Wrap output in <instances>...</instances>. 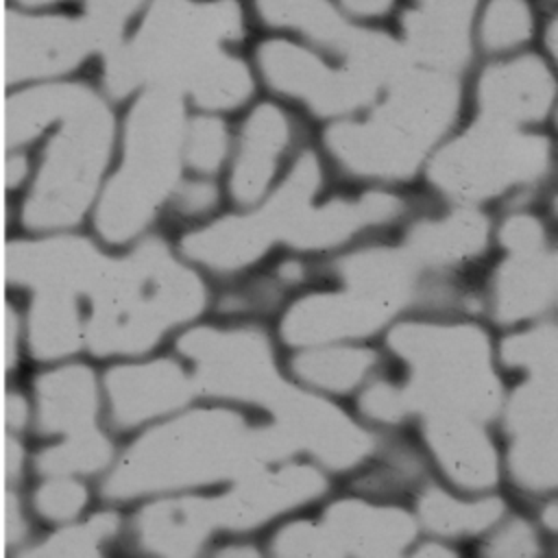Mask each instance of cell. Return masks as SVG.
<instances>
[{
    "mask_svg": "<svg viewBox=\"0 0 558 558\" xmlns=\"http://www.w3.org/2000/svg\"><path fill=\"white\" fill-rule=\"evenodd\" d=\"M120 107L92 74L28 83L4 92L2 146L28 148L33 172L7 198L9 233L85 229L113 163Z\"/></svg>",
    "mask_w": 558,
    "mask_h": 558,
    "instance_id": "1",
    "label": "cell"
},
{
    "mask_svg": "<svg viewBox=\"0 0 558 558\" xmlns=\"http://www.w3.org/2000/svg\"><path fill=\"white\" fill-rule=\"evenodd\" d=\"M244 26L238 0H148L92 76L118 107L142 89H161L190 109L231 113L255 87L251 65L233 50Z\"/></svg>",
    "mask_w": 558,
    "mask_h": 558,
    "instance_id": "2",
    "label": "cell"
},
{
    "mask_svg": "<svg viewBox=\"0 0 558 558\" xmlns=\"http://www.w3.org/2000/svg\"><path fill=\"white\" fill-rule=\"evenodd\" d=\"M211 305L205 275L153 231L126 246H105L83 294V355L96 364L170 347Z\"/></svg>",
    "mask_w": 558,
    "mask_h": 558,
    "instance_id": "3",
    "label": "cell"
},
{
    "mask_svg": "<svg viewBox=\"0 0 558 558\" xmlns=\"http://www.w3.org/2000/svg\"><path fill=\"white\" fill-rule=\"evenodd\" d=\"M270 445V436L251 432L229 405L194 401L122 438L113 462L96 480V497L126 510L163 495L211 490L253 473Z\"/></svg>",
    "mask_w": 558,
    "mask_h": 558,
    "instance_id": "4",
    "label": "cell"
},
{
    "mask_svg": "<svg viewBox=\"0 0 558 558\" xmlns=\"http://www.w3.org/2000/svg\"><path fill=\"white\" fill-rule=\"evenodd\" d=\"M190 107L142 89L120 105L118 144L87 229L111 248L161 231L166 207L187 174L183 135Z\"/></svg>",
    "mask_w": 558,
    "mask_h": 558,
    "instance_id": "5",
    "label": "cell"
},
{
    "mask_svg": "<svg viewBox=\"0 0 558 558\" xmlns=\"http://www.w3.org/2000/svg\"><path fill=\"white\" fill-rule=\"evenodd\" d=\"M31 477L81 475L96 482L113 462L120 438L105 418L100 364L72 357L31 366Z\"/></svg>",
    "mask_w": 558,
    "mask_h": 558,
    "instance_id": "6",
    "label": "cell"
},
{
    "mask_svg": "<svg viewBox=\"0 0 558 558\" xmlns=\"http://www.w3.org/2000/svg\"><path fill=\"white\" fill-rule=\"evenodd\" d=\"M458 100L451 72L410 63L392 76L388 100L368 120L333 126L327 144L355 172L405 174L445 133Z\"/></svg>",
    "mask_w": 558,
    "mask_h": 558,
    "instance_id": "7",
    "label": "cell"
},
{
    "mask_svg": "<svg viewBox=\"0 0 558 558\" xmlns=\"http://www.w3.org/2000/svg\"><path fill=\"white\" fill-rule=\"evenodd\" d=\"M105 52V39L76 9L0 7V65L7 89L92 74Z\"/></svg>",
    "mask_w": 558,
    "mask_h": 558,
    "instance_id": "8",
    "label": "cell"
},
{
    "mask_svg": "<svg viewBox=\"0 0 558 558\" xmlns=\"http://www.w3.org/2000/svg\"><path fill=\"white\" fill-rule=\"evenodd\" d=\"M170 349L185 364L198 401H259L272 392V366L264 340L248 329L201 318L177 333Z\"/></svg>",
    "mask_w": 558,
    "mask_h": 558,
    "instance_id": "9",
    "label": "cell"
},
{
    "mask_svg": "<svg viewBox=\"0 0 558 558\" xmlns=\"http://www.w3.org/2000/svg\"><path fill=\"white\" fill-rule=\"evenodd\" d=\"M109 429L122 440L198 401L192 377L170 349L100 364Z\"/></svg>",
    "mask_w": 558,
    "mask_h": 558,
    "instance_id": "10",
    "label": "cell"
},
{
    "mask_svg": "<svg viewBox=\"0 0 558 558\" xmlns=\"http://www.w3.org/2000/svg\"><path fill=\"white\" fill-rule=\"evenodd\" d=\"M547 159L549 146L545 140L523 135L510 124L482 120V124L442 148L432 174L442 187L486 194L538 174Z\"/></svg>",
    "mask_w": 558,
    "mask_h": 558,
    "instance_id": "11",
    "label": "cell"
},
{
    "mask_svg": "<svg viewBox=\"0 0 558 558\" xmlns=\"http://www.w3.org/2000/svg\"><path fill=\"white\" fill-rule=\"evenodd\" d=\"M255 65L272 89L307 102L318 113L355 109L371 100L381 85L349 61L342 68H329L318 54L277 37L255 48Z\"/></svg>",
    "mask_w": 558,
    "mask_h": 558,
    "instance_id": "12",
    "label": "cell"
},
{
    "mask_svg": "<svg viewBox=\"0 0 558 558\" xmlns=\"http://www.w3.org/2000/svg\"><path fill=\"white\" fill-rule=\"evenodd\" d=\"M288 142V116L277 105H255L231 135V150L222 170L225 196L238 205L255 203L266 192Z\"/></svg>",
    "mask_w": 558,
    "mask_h": 558,
    "instance_id": "13",
    "label": "cell"
},
{
    "mask_svg": "<svg viewBox=\"0 0 558 558\" xmlns=\"http://www.w3.org/2000/svg\"><path fill=\"white\" fill-rule=\"evenodd\" d=\"M554 89V76L538 57L523 54L495 63L477 83L482 120L510 126L538 120L549 111Z\"/></svg>",
    "mask_w": 558,
    "mask_h": 558,
    "instance_id": "14",
    "label": "cell"
},
{
    "mask_svg": "<svg viewBox=\"0 0 558 558\" xmlns=\"http://www.w3.org/2000/svg\"><path fill=\"white\" fill-rule=\"evenodd\" d=\"M124 510L96 504L81 519L41 530L17 556H113L122 554Z\"/></svg>",
    "mask_w": 558,
    "mask_h": 558,
    "instance_id": "15",
    "label": "cell"
},
{
    "mask_svg": "<svg viewBox=\"0 0 558 558\" xmlns=\"http://www.w3.org/2000/svg\"><path fill=\"white\" fill-rule=\"evenodd\" d=\"M251 9L262 24L301 33L338 52L342 59L364 35V31L351 26L329 0H251Z\"/></svg>",
    "mask_w": 558,
    "mask_h": 558,
    "instance_id": "16",
    "label": "cell"
},
{
    "mask_svg": "<svg viewBox=\"0 0 558 558\" xmlns=\"http://www.w3.org/2000/svg\"><path fill=\"white\" fill-rule=\"evenodd\" d=\"M24 501L37 530L72 523L96 504V482L81 475H33L24 486Z\"/></svg>",
    "mask_w": 558,
    "mask_h": 558,
    "instance_id": "17",
    "label": "cell"
},
{
    "mask_svg": "<svg viewBox=\"0 0 558 558\" xmlns=\"http://www.w3.org/2000/svg\"><path fill=\"white\" fill-rule=\"evenodd\" d=\"M231 135L233 133L220 113L190 109L183 135L187 174L218 179L229 159Z\"/></svg>",
    "mask_w": 558,
    "mask_h": 558,
    "instance_id": "18",
    "label": "cell"
},
{
    "mask_svg": "<svg viewBox=\"0 0 558 558\" xmlns=\"http://www.w3.org/2000/svg\"><path fill=\"white\" fill-rule=\"evenodd\" d=\"M534 20L527 0H488L480 15L477 35L486 50L508 52L532 37Z\"/></svg>",
    "mask_w": 558,
    "mask_h": 558,
    "instance_id": "19",
    "label": "cell"
},
{
    "mask_svg": "<svg viewBox=\"0 0 558 558\" xmlns=\"http://www.w3.org/2000/svg\"><path fill=\"white\" fill-rule=\"evenodd\" d=\"M146 2L148 0H76L74 9L92 22L109 50L122 39Z\"/></svg>",
    "mask_w": 558,
    "mask_h": 558,
    "instance_id": "20",
    "label": "cell"
},
{
    "mask_svg": "<svg viewBox=\"0 0 558 558\" xmlns=\"http://www.w3.org/2000/svg\"><path fill=\"white\" fill-rule=\"evenodd\" d=\"M366 364H368V357L364 353H333L325 357L303 360V373H307L310 377L323 384L344 388L351 381L360 379Z\"/></svg>",
    "mask_w": 558,
    "mask_h": 558,
    "instance_id": "21",
    "label": "cell"
},
{
    "mask_svg": "<svg viewBox=\"0 0 558 558\" xmlns=\"http://www.w3.org/2000/svg\"><path fill=\"white\" fill-rule=\"evenodd\" d=\"M425 514L436 527L442 530H460V527H477L495 514V506H458L445 497L429 499L425 504Z\"/></svg>",
    "mask_w": 558,
    "mask_h": 558,
    "instance_id": "22",
    "label": "cell"
},
{
    "mask_svg": "<svg viewBox=\"0 0 558 558\" xmlns=\"http://www.w3.org/2000/svg\"><path fill=\"white\" fill-rule=\"evenodd\" d=\"M412 2L416 9L429 15L466 22V24H471V17L480 4V0H412Z\"/></svg>",
    "mask_w": 558,
    "mask_h": 558,
    "instance_id": "23",
    "label": "cell"
},
{
    "mask_svg": "<svg viewBox=\"0 0 558 558\" xmlns=\"http://www.w3.org/2000/svg\"><path fill=\"white\" fill-rule=\"evenodd\" d=\"M338 2L342 9H347L357 17H381L395 4V0H338Z\"/></svg>",
    "mask_w": 558,
    "mask_h": 558,
    "instance_id": "24",
    "label": "cell"
},
{
    "mask_svg": "<svg viewBox=\"0 0 558 558\" xmlns=\"http://www.w3.org/2000/svg\"><path fill=\"white\" fill-rule=\"evenodd\" d=\"M11 7H26V9H54V7H70L74 9L76 0H2Z\"/></svg>",
    "mask_w": 558,
    "mask_h": 558,
    "instance_id": "25",
    "label": "cell"
},
{
    "mask_svg": "<svg viewBox=\"0 0 558 558\" xmlns=\"http://www.w3.org/2000/svg\"><path fill=\"white\" fill-rule=\"evenodd\" d=\"M545 44L549 48V52L554 54V59L558 61V15L551 17V22L547 24V31H545Z\"/></svg>",
    "mask_w": 558,
    "mask_h": 558,
    "instance_id": "26",
    "label": "cell"
},
{
    "mask_svg": "<svg viewBox=\"0 0 558 558\" xmlns=\"http://www.w3.org/2000/svg\"><path fill=\"white\" fill-rule=\"evenodd\" d=\"M9 233V222H7V198H4V192L0 187V259H2V244H4V238Z\"/></svg>",
    "mask_w": 558,
    "mask_h": 558,
    "instance_id": "27",
    "label": "cell"
},
{
    "mask_svg": "<svg viewBox=\"0 0 558 558\" xmlns=\"http://www.w3.org/2000/svg\"><path fill=\"white\" fill-rule=\"evenodd\" d=\"M4 384V357H2V344H0V386Z\"/></svg>",
    "mask_w": 558,
    "mask_h": 558,
    "instance_id": "28",
    "label": "cell"
},
{
    "mask_svg": "<svg viewBox=\"0 0 558 558\" xmlns=\"http://www.w3.org/2000/svg\"><path fill=\"white\" fill-rule=\"evenodd\" d=\"M4 92H7V87H4V78H2V65H0V107H2V98H4Z\"/></svg>",
    "mask_w": 558,
    "mask_h": 558,
    "instance_id": "29",
    "label": "cell"
},
{
    "mask_svg": "<svg viewBox=\"0 0 558 558\" xmlns=\"http://www.w3.org/2000/svg\"><path fill=\"white\" fill-rule=\"evenodd\" d=\"M2 153H4V146H2V133H0V163H2Z\"/></svg>",
    "mask_w": 558,
    "mask_h": 558,
    "instance_id": "30",
    "label": "cell"
},
{
    "mask_svg": "<svg viewBox=\"0 0 558 558\" xmlns=\"http://www.w3.org/2000/svg\"><path fill=\"white\" fill-rule=\"evenodd\" d=\"M0 442H2V421H0Z\"/></svg>",
    "mask_w": 558,
    "mask_h": 558,
    "instance_id": "31",
    "label": "cell"
},
{
    "mask_svg": "<svg viewBox=\"0 0 558 558\" xmlns=\"http://www.w3.org/2000/svg\"><path fill=\"white\" fill-rule=\"evenodd\" d=\"M0 314H2V294H0Z\"/></svg>",
    "mask_w": 558,
    "mask_h": 558,
    "instance_id": "32",
    "label": "cell"
},
{
    "mask_svg": "<svg viewBox=\"0 0 558 558\" xmlns=\"http://www.w3.org/2000/svg\"><path fill=\"white\" fill-rule=\"evenodd\" d=\"M0 554H2V541H0Z\"/></svg>",
    "mask_w": 558,
    "mask_h": 558,
    "instance_id": "33",
    "label": "cell"
}]
</instances>
